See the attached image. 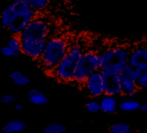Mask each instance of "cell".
Here are the masks:
<instances>
[{"label":"cell","mask_w":147,"mask_h":133,"mask_svg":"<svg viewBox=\"0 0 147 133\" xmlns=\"http://www.w3.org/2000/svg\"><path fill=\"white\" fill-rule=\"evenodd\" d=\"M16 101V98L13 95L10 94H5L1 96V102L4 105H9L14 103V101Z\"/></svg>","instance_id":"25"},{"label":"cell","mask_w":147,"mask_h":133,"mask_svg":"<svg viewBox=\"0 0 147 133\" xmlns=\"http://www.w3.org/2000/svg\"><path fill=\"white\" fill-rule=\"evenodd\" d=\"M85 110L88 113L90 114H96L101 111V106H100V101L97 100H91L88 101L85 105Z\"/></svg>","instance_id":"23"},{"label":"cell","mask_w":147,"mask_h":133,"mask_svg":"<svg viewBox=\"0 0 147 133\" xmlns=\"http://www.w3.org/2000/svg\"><path fill=\"white\" fill-rule=\"evenodd\" d=\"M50 1H51V2H52V1H53V0H50Z\"/></svg>","instance_id":"32"},{"label":"cell","mask_w":147,"mask_h":133,"mask_svg":"<svg viewBox=\"0 0 147 133\" xmlns=\"http://www.w3.org/2000/svg\"><path fill=\"white\" fill-rule=\"evenodd\" d=\"M103 83L105 95L118 96L122 95V84L120 77V74L114 71H103Z\"/></svg>","instance_id":"8"},{"label":"cell","mask_w":147,"mask_h":133,"mask_svg":"<svg viewBox=\"0 0 147 133\" xmlns=\"http://www.w3.org/2000/svg\"><path fill=\"white\" fill-rule=\"evenodd\" d=\"M70 44L64 37L54 36L47 40L45 50L38 60L40 67L50 74L66 55Z\"/></svg>","instance_id":"1"},{"label":"cell","mask_w":147,"mask_h":133,"mask_svg":"<svg viewBox=\"0 0 147 133\" xmlns=\"http://www.w3.org/2000/svg\"><path fill=\"white\" fill-rule=\"evenodd\" d=\"M142 105L140 104V101L133 100V99H127L120 102L119 104V108L126 113H132L138 111L140 109Z\"/></svg>","instance_id":"16"},{"label":"cell","mask_w":147,"mask_h":133,"mask_svg":"<svg viewBox=\"0 0 147 133\" xmlns=\"http://www.w3.org/2000/svg\"><path fill=\"white\" fill-rule=\"evenodd\" d=\"M100 106H101V111L107 114H113L116 113V111L119 108V104L117 102V100L115 96L109 95H103L100 98Z\"/></svg>","instance_id":"12"},{"label":"cell","mask_w":147,"mask_h":133,"mask_svg":"<svg viewBox=\"0 0 147 133\" xmlns=\"http://www.w3.org/2000/svg\"><path fill=\"white\" fill-rule=\"evenodd\" d=\"M27 127V124L21 120H14L7 122L2 128L3 133H18L24 131Z\"/></svg>","instance_id":"14"},{"label":"cell","mask_w":147,"mask_h":133,"mask_svg":"<svg viewBox=\"0 0 147 133\" xmlns=\"http://www.w3.org/2000/svg\"><path fill=\"white\" fill-rule=\"evenodd\" d=\"M146 46H147V40H146Z\"/></svg>","instance_id":"30"},{"label":"cell","mask_w":147,"mask_h":133,"mask_svg":"<svg viewBox=\"0 0 147 133\" xmlns=\"http://www.w3.org/2000/svg\"><path fill=\"white\" fill-rule=\"evenodd\" d=\"M1 53L3 57H6V58H15V57H18L20 55V53H17L16 52H15L13 49H11L7 45L2 46Z\"/></svg>","instance_id":"24"},{"label":"cell","mask_w":147,"mask_h":133,"mask_svg":"<svg viewBox=\"0 0 147 133\" xmlns=\"http://www.w3.org/2000/svg\"><path fill=\"white\" fill-rule=\"evenodd\" d=\"M29 101L35 106H45L48 104V97L38 89H31L28 93Z\"/></svg>","instance_id":"13"},{"label":"cell","mask_w":147,"mask_h":133,"mask_svg":"<svg viewBox=\"0 0 147 133\" xmlns=\"http://www.w3.org/2000/svg\"><path fill=\"white\" fill-rule=\"evenodd\" d=\"M7 46L13 49L17 53H22L21 52V39L18 35H11L7 40Z\"/></svg>","instance_id":"22"},{"label":"cell","mask_w":147,"mask_h":133,"mask_svg":"<svg viewBox=\"0 0 147 133\" xmlns=\"http://www.w3.org/2000/svg\"><path fill=\"white\" fill-rule=\"evenodd\" d=\"M6 2H8V3H14L15 1H16V0H5Z\"/></svg>","instance_id":"29"},{"label":"cell","mask_w":147,"mask_h":133,"mask_svg":"<svg viewBox=\"0 0 147 133\" xmlns=\"http://www.w3.org/2000/svg\"><path fill=\"white\" fill-rule=\"evenodd\" d=\"M131 49L127 46H119L109 48L99 53L100 71H114L119 72L128 65Z\"/></svg>","instance_id":"3"},{"label":"cell","mask_w":147,"mask_h":133,"mask_svg":"<svg viewBox=\"0 0 147 133\" xmlns=\"http://www.w3.org/2000/svg\"><path fill=\"white\" fill-rule=\"evenodd\" d=\"M49 33L50 27L48 22L43 18L37 16L28 23V25L25 28V29L19 36L20 38L43 40L49 39Z\"/></svg>","instance_id":"5"},{"label":"cell","mask_w":147,"mask_h":133,"mask_svg":"<svg viewBox=\"0 0 147 133\" xmlns=\"http://www.w3.org/2000/svg\"><path fill=\"white\" fill-rule=\"evenodd\" d=\"M67 128L60 123H50L44 127V133H65Z\"/></svg>","instance_id":"20"},{"label":"cell","mask_w":147,"mask_h":133,"mask_svg":"<svg viewBox=\"0 0 147 133\" xmlns=\"http://www.w3.org/2000/svg\"><path fill=\"white\" fill-rule=\"evenodd\" d=\"M146 131L147 132V126H146Z\"/></svg>","instance_id":"31"},{"label":"cell","mask_w":147,"mask_h":133,"mask_svg":"<svg viewBox=\"0 0 147 133\" xmlns=\"http://www.w3.org/2000/svg\"><path fill=\"white\" fill-rule=\"evenodd\" d=\"M25 1L38 15L43 10H45L47 8L49 3L51 2L50 0H25Z\"/></svg>","instance_id":"19"},{"label":"cell","mask_w":147,"mask_h":133,"mask_svg":"<svg viewBox=\"0 0 147 133\" xmlns=\"http://www.w3.org/2000/svg\"><path fill=\"white\" fill-rule=\"evenodd\" d=\"M141 109H142L143 111H147V103H145V104L142 105Z\"/></svg>","instance_id":"27"},{"label":"cell","mask_w":147,"mask_h":133,"mask_svg":"<svg viewBox=\"0 0 147 133\" xmlns=\"http://www.w3.org/2000/svg\"><path fill=\"white\" fill-rule=\"evenodd\" d=\"M13 15V9H12V5L11 3H9L3 10L1 13V25L2 28L4 29H7L9 23L10 21V19Z\"/></svg>","instance_id":"18"},{"label":"cell","mask_w":147,"mask_h":133,"mask_svg":"<svg viewBox=\"0 0 147 133\" xmlns=\"http://www.w3.org/2000/svg\"><path fill=\"white\" fill-rule=\"evenodd\" d=\"M121 84H122V95L131 97L134 96L140 89L134 73V68L129 64L119 71Z\"/></svg>","instance_id":"9"},{"label":"cell","mask_w":147,"mask_h":133,"mask_svg":"<svg viewBox=\"0 0 147 133\" xmlns=\"http://www.w3.org/2000/svg\"><path fill=\"white\" fill-rule=\"evenodd\" d=\"M83 87L91 98H101L103 95H105L102 71L99 70L91 74L85 80Z\"/></svg>","instance_id":"6"},{"label":"cell","mask_w":147,"mask_h":133,"mask_svg":"<svg viewBox=\"0 0 147 133\" xmlns=\"http://www.w3.org/2000/svg\"><path fill=\"white\" fill-rule=\"evenodd\" d=\"M34 19V18L32 16L13 13V15L10 19V21L9 23L7 30L12 35L19 36L22 33V31L25 29V28L28 25V23L31 21H33Z\"/></svg>","instance_id":"11"},{"label":"cell","mask_w":147,"mask_h":133,"mask_svg":"<svg viewBox=\"0 0 147 133\" xmlns=\"http://www.w3.org/2000/svg\"><path fill=\"white\" fill-rule=\"evenodd\" d=\"M9 77H10L11 81L14 83V84H16V86H19V87L27 86L30 83L29 77L19 71H12L9 75Z\"/></svg>","instance_id":"17"},{"label":"cell","mask_w":147,"mask_h":133,"mask_svg":"<svg viewBox=\"0 0 147 133\" xmlns=\"http://www.w3.org/2000/svg\"><path fill=\"white\" fill-rule=\"evenodd\" d=\"M67 133H79V132L77 131V130H70Z\"/></svg>","instance_id":"28"},{"label":"cell","mask_w":147,"mask_h":133,"mask_svg":"<svg viewBox=\"0 0 147 133\" xmlns=\"http://www.w3.org/2000/svg\"><path fill=\"white\" fill-rule=\"evenodd\" d=\"M20 39H21L22 53L30 58L31 59L38 61L45 50L47 40H32V39H26V38H20Z\"/></svg>","instance_id":"7"},{"label":"cell","mask_w":147,"mask_h":133,"mask_svg":"<svg viewBox=\"0 0 147 133\" xmlns=\"http://www.w3.org/2000/svg\"><path fill=\"white\" fill-rule=\"evenodd\" d=\"M109 132L111 133H134L129 126L125 123L112 124L109 126Z\"/></svg>","instance_id":"21"},{"label":"cell","mask_w":147,"mask_h":133,"mask_svg":"<svg viewBox=\"0 0 147 133\" xmlns=\"http://www.w3.org/2000/svg\"><path fill=\"white\" fill-rule=\"evenodd\" d=\"M128 64L134 68L147 67V46L145 45H139L131 49Z\"/></svg>","instance_id":"10"},{"label":"cell","mask_w":147,"mask_h":133,"mask_svg":"<svg viewBox=\"0 0 147 133\" xmlns=\"http://www.w3.org/2000/svg\"><path fill=\"white\" fill-rule=\"evenodd\" d=\"M100 70L99 53L94 51L84 52L78 65L74 77V83L83 85L85 80L94 72Z\"/></svg>","instance_id":"4"},{"label":"cell","mask_w":147,"mask_h":133,"mask_svg":"<svg viewBox=\"0 0 147 133\" xmlns=\"http://www.w3.org/2000/svg\"><path fill=\"white\" fill-rule=\"evenodd\" d=\"M135 81L140 89L147 88V67H140L134 69Z\"/></svg>","instance_id":"15"},{"label":"cell","mask_w":147,"mask_h":133,"mask_svg":"<svg viewBox=\"0 0 147 133\" xmlns=\"http://www.w3.org/2000/svg\"><path fill=\"white\" fill-rule=\"evenodd\" d=\"M22 108H23V106L22 105V104H16L15 105V110L16 111H21V110H22Z\"/></svg>","instance_id":"26"},{"label":"cell","mask_w":147,"mask_h":133,"mask_svg":"<svg viewBox=\"0 0 147 133\" xmlns=\"http://www.w3.org/2000/svg\"><path fill=\"white\" fill-rule=\"evenodd\" d=\"M84 52L80 45L71 44L65 58L49 75L59 82L72 83Z\"/></svg>","instance_id":"2"}]
</instances>
